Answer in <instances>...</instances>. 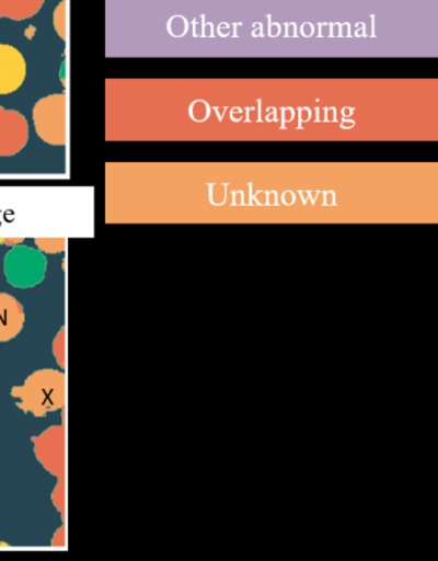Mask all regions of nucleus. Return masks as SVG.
<instances>
[{
	"label": "nucleus",
	"instance_id": "8",
	"mask_svg": "<svg viewBox=\"0 0 438 561\" xmlns=\"http://www.w3.org/2000/svg\"><path fill=\"white\" fill-rule=\"evenodd\" d=\"M46 0H0V19L22 21L32 19Z\"/></svg>",
	"mask_w": 438,
	"mask_h": 561
},
{
	"label": "nucleus",
	"instance_id": "11",
	"mask_svg": "<svg viewBox=\"0 0 438 561\" xmlns=\"http://www.w3.org/2000/svg\"><path fill=\"white\" fill-rule=\"evenodd\" d=\"M66 329H62L56 337L54 344V353L58 359V364L66 367Z\"/></svg>",
	"mask_w": 438,
	"mask_h": 561
},
{
	"label": "nucleus",
	"instance_id": "7",
	"mask_svg": "<svg viewBox=\"0 0 438 561\" xmlns=\"http://www.w3.org/2000/svg\"><path fill=\"white\" fill-rule=\"evenodd\" d=\"M25 308L9 293H0V343H9L24 330Z\"/></svg>",
	"mask_w": 438,
	"mask_h": 561
},
{
	"label": "nucleus",
	"instance_id": "10",
	"mask_svg": "<svg viewBox=\"0 0 438 561\" xmlns=\"http://www.w3.org/2000/svg\"><path fill=\"white\" fill-rule=\"evenodd\" d=\"M66 11H67V3H66V0H64V2L58 4V7L55 11V16H54V24H55L56 31H57L58 35L61 36V38L64 41L67 39Z\"/></svg>",
	"mask_w": 438,
	"mask_h": 561
},
{
	"label": "nucleus",
	"instance_id": "6",
	"mask_svg": "<svg viewBox=\"0 0 438 561\" xmlns=\"http://www.w3.org/2000/svg\"><path fill=\"white\" fill-rule=\"evenodd\" d=\"M65 431L61 426L50 427L41 437L34 438L35 453L44 468L51 476L65 472Z\"/></svg>",
	"mask_w": 438,
	"mask_h": 561
},
{
	"label": "nucleus",
	"instance_id": "1",
	"mask_svg": "<svg viewBox=\"0 0 438 561\" xmlns=\"http://www.w3.org/2000/svg\"><path fill=\"white\" fill-rule=\"evenodd\" d=\"M11 396L20 402L18 408L35 417H46L62 410L66 404L67 378L62 371L43 368L27 376L24 386L13 387Z\"/></svg>",
	"mask_w": 438,
	"mask_h": 561
},
{
	"label": "nucleus",
	"instance_id": "2",
	"mask_svg": "<svg viewBox=\"0 0 438 561\" xmlns=\"http://www.w3.org/2000/svg\"><path fill=\"white\" fill-rule=\"evenodd\" d=\"M48 261L39 249L26 245L12 247L4 257L7 283L18 289H32L43 283Z\"/></svg>",
	"mask_w": 438,
	"mask_h": 561
},
{
	"label": "nucleus",
	"instance_id": "4",
	"mask_svg": "<svg viewBox=\"0 0 438 561\" xmlns=\"http://www.w3.org/2000/svg\"><path fill=\"white\" fill-rule=\"evenodd\" d=\"M26 117L16 110L0 106V158L16 157L28 142Z\"/></svg>",
	"mask_w": 438,
	"mask_h": 561
},
{
	"label": "nucleus",
	"instance_id": "5",
	"mask_svg": "<svg viewBox=\"0 0 438 561\" xmlns=\"http://www.w3.org/2000/svg\"><path fill=\"white\" fill-rule=\"evenodd\" d=\"M26 76L27 65L22 51L11 44L0 43V95L18 92Z\"/></svg>",
	"mask_w": 438,
	"mask_h": 561
},
{
	"label": "nucleus",
	"instance_id": "9",
	"mask_svg": "<svg viewBox=\"0 0 438 561\" xmlns=\"http://www.w3.org/2000/svg\"><path fill=\"white\" fill-rule=\"evenodd\" d=\"M67 241L64 239H36V249H39L42 253L57 254L61 253L66 249Z\"/></svg>",
	"mask_w": 438,
	"mask_h": 561
},
{
	"label": "nucleus",
	"instance_id": "3",
	"mask_svg": "<svg viewBox=\"0 0 438 561\" xmlns=\"http://www.w3.org/2000/svg\"><path fill=\"white\" fill-rule=\"evenodd\" d=\"M33 121L36 135L49 146L67 144V95L49 94L35 103Z\"/></svg>",
	"mask_w": 438,
	"mask_h": 561
}]
</instances>
